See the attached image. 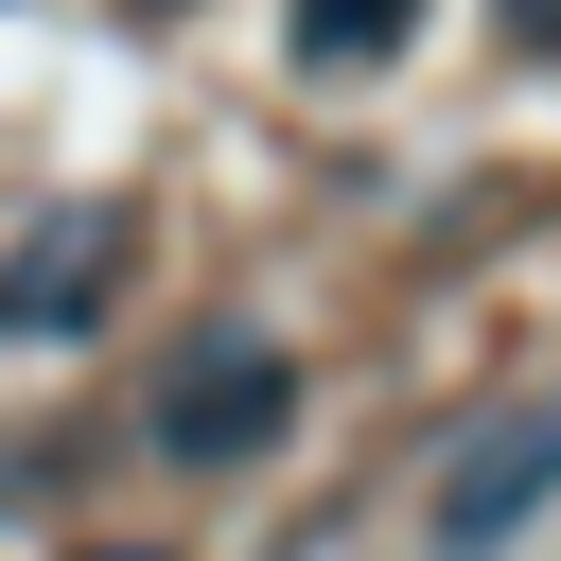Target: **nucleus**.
I'll list each match as a JSON object with an SVG mask.
<instances>
[{
  "label": "nucleus",
  "instance_id": "obj_6",
  "mask_svg": "<svg viewBox=\"0 0 561 561\" xmlns=\"http://www.w3.org/2000/svg\"><path fill=\"white\" fill-rule=\"evenodd\" d=\"M88 561H123V543H88Z\"/></svg>",
  "mask_w": 561,
  "mask_h": 561
},
{
  "label": "nucleus",
  "instance_id": "obj_3",
  "mask_svg": "<svg viewBox=\"0 0 561 561\" xmlns=\"http://www.w3.org/2000/svg\"><path fill=\"white\" fill-rule=\"evenodd\" d=\"M543 491H561V421H526V438H491V456H473V473L438 491V543H456V561H491V543H508V526H526Z\"/></svg>",
  "mask_w": 561,
  "mask_h": 561
},
{
  "label": "nucleus",
  "instance_id": "obj_1",
  "mask_svg": "<svg viewBox=\"0 0 561 561\" xmlns=\"http://www.w3.org/2000/svg\"><path fill=\"white\" fill-rule=\"evenodd\" d=\"M298 421V368H280V333H193L175 368H158V456L175 473H228V456H263Z\"/></svg>",
  "mask_w": 561,
  "mask_h": 561
},
{
  "label": "nucleus",
  "instance_id": "obj_2",
  "mask_svg": "<svg viewBox=\"0 0 561 561\" xmlns=\"http://www.w3.org/2000/svg\"><path fill=\"white\" fill-rule=\"evenodd\" d=\"M123 245H140V228H123L105 193H53V210L0 245V333H18V351L88 333V316H105V280H123Z\"/></svg>",
  "mask_w": 561,
  "mask_h": 561
},
{
  "label": "nucleus",
  "instance_id": "obj_4",
  "mask_svg": "<svg viewBox=\"0 0 561 561\" xmlns=\"http://www.w3.org/2000/svg\"><path fill=\"white\" fill-rule=\"evenodd\" d=\"M280 18H298V53H316V70H386V53L421 35V0H280Z\"/></svg>",
  "mask_w": 561,
  "mask_h": 561
},
{
  "label": "nucleus",
  "instance_id": "obj_5",
  "mask_svg": "<svg viewBox=\"0 0 561 561\" xmlns=\"http://www.w3.org/2000/svg\"><path fill=\"white\" fill-rule=\"evenodd\" d=\"M508 53H561V0H508Z\"/></svg>",
  "mask_w": 561,
  "mask_h": 561
}]
</instances>
